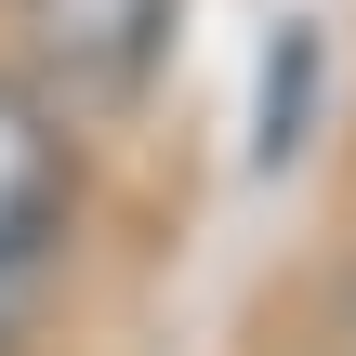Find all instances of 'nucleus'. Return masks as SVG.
Returning a JSON list of instances; mask_svg holds the SVG:
<instances>
[{"label": "nucleus", "instance_id": "nucleus-2", "mask_svg": "<svg viewBox=\"0 0 356 356\" xmlns=\"http://www.w3.org/2000/svg\"><path fill=\"white\" fill-rule=\"evenodd\" d=\"M66 211H79V159H66V119L0 66V291L66 238Z\"/></svg>", "mask_w": 356, "mask_h": 356}, {"label": "nucleus", "instance_id": "nucleus-1", "mask_svg": "<svg viewBox=\"0 0 356 356\" xmlns=\"http://www.w3.org/2000/svg\"><path fill=\"white\" fill-rule=\"evenodd\" d=\"M172 13L185 0H13V40H26V92L40 106H132L172 53Z\"/></svg>", "mask_w": 356, "mask_h": 356}, {"label": "nucleus", "instance_id": "nucleus-3", "mask_svg": "<svg viewBox=\"0 0 356 356\" xmlns=\"http://www.w3.org/2000/svg\"><path fill=\"white\" fill-rule=\"evenodd\" d=\"M0 343H13V291H0Z\"/></svg>", "mask_w": 356, "mask_h": 356}]
</instances>
